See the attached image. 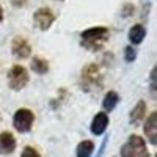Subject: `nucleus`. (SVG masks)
Returning a JSON list of instances; mask_svg holds the SVG:
<instances>
[{
    "label": "nucleus",
    "instance_id": "obj_1",
    "mask_svg": "<svg viewBox=\"0 0 157 157\" xmlns=\"http://www.w3.org/2000/svg\"><path fill=\"white\" fill-rule=\"evenodd\" d=\"M109 38V30L104 27H96V29H90L85 30L82 33V43L85 47L93 49V50H99L102 47V44L107 41Z\"/></svg>",
    "mask_w": 157,
    "mask_h": 157
},
{
    "label": "nucleus",
    "instance_id": "obj_2",
    "mask_svg": "<svg viewBox=\"0 0 157 157\" xmlns=\"http://www.w3.org/2000/svg\"><path fill=\"white\" fill-rule=\"evenodd\" d=\"M121 157H148V149L143 138L138 135H130L129 141L123 146Z\"/></svg>",
    "mask_w": 157,
    "mask_h": 157
},
{
    "label": "nucleus",
    "instance_id": "obj_3",
    "mask_svg": "<svg viewBox=\"0 0 157 157\" xmlns=\"http://www.w3.org/2000/svg\"><path fill=\"white\" fill-rule=\"evenodd\" d=\"M8 83L13 90H21L29 83V74L22 66H13L8 72Z\"/></svg>",
    "mask_w": 157,
    "mask_h": 157
},
{
    "label": "nucleus",
    "instance_id": "obj_4",
    "mask_svg": "<svg viewBox=\"0 0 157 157\" xmlns=\"http://www.w3.org/2000/svg\"><path fill=\"white\" fill-rule=\"evenodd\" d=\"M33 120H35V116L29 109H21L14 115V127L19 132H29L33 124Z\"/></svg>",
    "mask_w": 157,
    "mask_h": 157
},
{
    "label": "nucleus",
    "instance_id": "obj_5",
    "mask_svg": "<svg viewBox=\"0 0 157 157\" xmlns=\"http://www.w3.org/2000/svg\"><path fill=\"white\" fill-rule=\"evenodd\" d=\"M33 19H35L36 27H39L41 30H47L52 25V22H54L55 16H54V13H52L49 8H41V10H38L35 13Z\"/></svg>",
    "mask_w": 157,
    "mask_h": 157
},
{
    "label": "nucleus",
    "instance_id": "obj_6",
    "mask_svg": "<svg viewBox=\"0 0 157 157\" xmlns=\"http://www.w3.org/2000/svg\"><path fill=\"white\" fill-rule=\"evenodd\" d=\"M82 80H83V85L86 86H91V85H98L99 80H101V74H99V69L96 64H90V66H86L82 72Z\"/></svg>",
    "mask_w": 157,
    "mask_h": 157
},
{
    "label": "nucleus",
    "instance_id": "obj_7",
    "mask_svg": "<svg viewBox=\"0 0 157 157\" xmlns=\"http://www.w3.org/2000/svg\"><path fill=\"white\" fill-rule=\"evenodd\" d=\"M11 49H13V54H14L17 58H27L30 55V52H32V47H30L29 41L21 38V36H17L14 41H13Z\"/></svg>",
    "mask_w": 157,
    "mask_h": 157
},
{
    "label": "nucleus",
    "instance_id": "obj_8",
    "mask_svg": "<svg viewBox=\"0 0 157 157\" xmlns=\"http://www.w3.org/2000/svg\"><path fill=\"white\" fill-rule=\"evenodd\" d=\"M16 148V140L10 132L0 134V154H10Z\"/></svg>",
    "mask_w": 157,
    "mask_h": 157
},
{
    "label": "nucleus",
    "instance_id": "obj_9",
    "mask_svg": "<svg viewBox=\"0 0 157 157\" xmlns=\"http://www.w3.org/2000/svg\"><path fill=\"white\" fill-rule=\"evenodd\" d=\"M107 124H109V118L105 113H98L93 120V124H91V130H93V134L96 135H101L104 130L107 129Z\"/></svg>",
    "mask_w": 157,
    "mask_h": 157
},
{
    "label": "nucleus",
    "instance_id": "obj_10",
    "mask_svg": "<svg viewBox=\"0 0 157 157\" xmlns=\"http://www.w3.org/2000/svg\"><path fill=\"white\" fill-rule=\"evenodd\" d=\"M155 121H157V115L151 113V116L146 120V124H145V134L152 145H155V141H157L155 140Z\"/></svg>",
    "mask_w": 157,
    "mask_h": 157
},
{
    "label": "nucleus",
    "instance_id": "obj_11",
    "mask_svg": "<svg viewBox=\"0 0 157 157\" xmlns=\"http://www.w3.org/2000/svg\"><path fill=\"white\" fill-rule=\"evenodd\" d=\"M145 35H146L145 27L138 24V25H134V27L130 29L129 38H130V41H132L134 44H138V43H141V41H143V38H145Z\"/></svg>",
    "mask_w": 157,
    "mask_h": 157
},
{
    "label": "nucleus",
    "instance_id": "obj_12",
    "mask_svg": "<svg viewBox=\"0 0 157 157\" xmlns=\"http://www.w3.org/2000/svg\"><path fill=\"white\" fill-rule=\"evenodd\" d=\"M32 69L35 71V72H38V74H44V72H47L49 71V63L44 60V58H33V61H32Z\"/></svg>",
    "mask_w": 157,
    "mask_h": 157
},
{
    "label": "nucleus",
    "instance_id": "obj_13",
    "mask_svg": "<svg viewBox=\"0 0 157 157\" xmlns=\"http://www.w3.org/2000/svg\"><path fill=\"white\" fill-rule=\"evenodd\" d=\"M93 143L91 141H82L80 145L77 146V157H90L93 152Z\"/></svg>",
    "mask_w": 157,
    "mask_h": 157
},
{
    "label": "nucleus",
    "instance_id": "obj_14",
    "mask_svg": "<svg viewBox=\"0 0 157 157\" xmlns=\"http://www.w3.org/2000/svg\"><path fill=\"white\" fill-rule=\"evenodd\" d=\"M145 109H146L145 102H138V104H137V107H135L134 112H132V116H130V121H132L134 124L138 123L141 118H143V115H145Z\"/></svg>",
    "mask_w": 157,
    "mask_h": 157
},
{
    "label": "nucleus",
    "instance_id": "obj_15",
    "mask_svg": "<svg viewBox=\"0 0 157 157\" xmlns=\"http://www.w3.org/2000/svg\"><path fill=\"white\" fill-rule=\"evenodd\" d=\"M118 102V94L115 93V91H110V93H107L105 99H104V107H105L107 110H112Z\"/></svg>",
    "mask_w": 157,
    "mask_h": 157
},
{
    "label": "nucleus",
    "instance_id": "obj_16",
    "mask_svg": "<svg viewBox=\"0 0 157 157\" xmlns=\"http://www.w3.org/2000/svg\"><path fill=\"white\" fill-rule=\"evenodd\" d=\"M21 157H39V154H38L33 148L29 146V148H25V149H24V152H22Z\"/></svg>",
    "mask_w": 157,
    "mask_h": 157
},
{
    "label": "nucleus",
    "instance_id": "obj_17",
    "mask_svg": "<svg viewBox=\"0 0 157 157\" xmlns=\"http://www.w3.org/2000/svg\"><path fill=\"white\" fill-rule=\"evenodd\" d=\"M124 57H126V60H127V61H132V60L135 58V50H134L132 47H127V49H126Z\"/></svg>",
    "mask_w": 157,
    "mask_h": 157
},
{
    "label": "nucleus",
    "instance_id": "obj_18",
    "mask_svg": "<svg viewBox=\"0 0 157 157\" xmlns=\"http://www.w3.org/2000/svg\"><path fill=\"white\" fill-rule=\"evenodd\" d=\"M11 2H13L14 6H24L25 3H27V0H11Z\"/></svg>",
    "mask_w": 157,
    "mask_h": 157
},
{
    "label": "nucleus",
    "instance_id": "obj_19",
    "mask_svg": "<svg viewBox=\"0 0 157 157\" xmlns=\"http://www.w3.org/2000/svg\"><path fill=\"white\" fill-rule=\"evenodd\" d=\"M2 19H3V10H2V6H0V22H2Z\"/></svg>",
    "mask_w": 157,
    "mask_h": 157
}]
</instances>
